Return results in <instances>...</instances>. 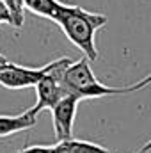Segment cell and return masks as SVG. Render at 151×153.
I'll list each match as a JSON object with an SVG mask.
<instances>
[{"label": "cell", "instance_id": "3957f363", "mask_svg": "<svg viewBox=\"0 0 151 153\" xmlns=\"http://www.w3.org/2000/svg\"><path fill=\"white\" fill-rule=\"evenodd\" d=\"M46 75H48V64L41 68H25V66L7 62L0 70V85L5 89L36 87V84Z\"/></svg>", "mask_w": 151, "mask_h": 153}, {"label": "cell", "instance_id": "8fae6325", "mask_svg": "<svg viewBox=\"0 0 151 153\" xmlns=\"http://www.w3.org/2000/svg\"><path fill=\"white\" fill-rule=\"evenodd\" d=\"M0 23H7L13 27V18H11V13L7 9V5L0 0Z\"/></svg>", "mask_w": 151, "mask_h": 153}, {"label": "cell", "instance_id": "9c48e42d", "mask_svg": "<svg viewBox=\"0 0 151 153\" xmlns=\"http://www.w3.org/2000/svg\"><path fill=\"white\" fill-rule=\"evenodd\" d=\"M5 5H7V9H9V13H11V18H13V27H16V29H20L21 25H23V22H25V2L23 0H2Z\"/></svg>", "mask_w": 151, "mask_h": 153}, {"label": "cell", "instance_id": "5bb4252c", "mask_svg": "<svg viewBox=\"0 0 151 153\" xmlns=\"http://www.w3.org/2000/svg\"><path fill=\"white\" fill-rule=\"evenodd\" d=\"M7 62H9V61H7V59H5V57H4V55L0 53V70H2V68H4V66L7 64Z\"/></svg>", "mask_w": 151, "mask_h": 153}, {"label": "cell", "instance_id": "52a82bcc", "mask_svg": "<svg viewBox=\"0 0 151 153\" xmlns=\"http://www.w3.org/2000/svg\"><path fill=\"white\" fill-rule=\"evenodd\" d=\"M53 153H110L107 148L96 144V143H89V141H80V139H66V141H59L57 144H53Z\"/></svg>", "mask_w": 151, "mask_h": 153}, {"label": "cell", "instance_id": "7a4b0ae2", "mask_svg": "<svg viewBox=\"0 0 151 153\" xmlns=\"http://www.w3.org/2000/svg\"><path fill=\"white\" fill-rule=\"evenodd\" d=\"M61 85L64 91L78 100H89V98H103V96H114V94H126L130 93L126 87H110L101 84L91 70V61L87 57H82L80 61L71 62V66L66 70L62 76Z\"/></svg>", "mask_w": 151, "mask_h": 153}, {"label": "cell", "instance_id": "4fadbf2b", "mask_svg": "<svg viewBox=\"0 0 151 153\" xmlns=\"http://www.w3.org/2000/svg\"><path fill=\"white\" fill-rule=\"evenodd\" d=\"M148 152H151V139H150V141H148V143H146V144H144V146H142V148H141L137 153H148Z\"/></svg>", "mask_w": 151, "mask_h": 153}, {"label": "cell", "instance_id": "5b68a950", "mask_svg": "<svg viewBox=\"0 0 151 153\" xmlns=\"http://www.w3.org/2000/svg\"><path fill=\"white\" fill-rule=\"evenodd\" d=\"M36 94H38V102L32 107V112L34 114H39L44 109H50L52 111V107L59 100H62L64 96H68V93L64 91V87L57 80H53L50 75L43 76L38 84H36Z\"/></svg>", "mask_w": 151, "mask_h": 153}, {"label": "cell", "instance_id": "6da1fadb", "mask_svg": "<svg viewBox=\"0 0 151 153\" xmlns=\"http://www.w3.org/2000/svg\"><path fill=\"white\" fill-rule=\"evenodd\" d=\"M107 20L109 18L105 14L89 13L78 5H68V4H61V7L53 16V22L61 27L66 38L76 48H80L84 57H87L89 61L98 59L94 38H96V32L101 27H105Z\"/></svg>", "mask_w": 151, "mask_h": 153}, {"label": "cell", "instance_id": "30bf717a", "mask_svg": "<svg viewBox=\"0 0 151 153\" xmlns=\"http://www.w3.org/2000/svg\"><path fill=\"white\" fill-rule=\"evenodd\" d=\"M16 153H53V146H41V144H36V146H29V148H23Z\"/></svg>", "mask_w": 151, "mask_h": 153}, {"label": "cell", "instance_id": "7c38bea8", "mask_svg": "<svg viewBox=\"0 0 151 153\" xmlns=\"http://www.w3.org/2000/svg\"><path fill=\"white\" fill-rule=\"evenodd\" d=\"M150 84H151V75H148L146 78L139 80L137 84H133V85H128V89H130V93H135V91H139V89H144V87H148Z\"/></svg>", "mask_w": 151, "mask_h": 153}, {"label": "cell", "instance_id": "8992f818", "mask_svg": "<svg viewBox=\"0 0 151 153\" xmlns=\"http://www.w3.org/2000/svg\"><path fill=\"white\" fill-rule=\"evenodd\" d=\"M36 123H38V114H34L32 109L18 116H0V137H9L13 134L29 130Z\"/></svg>", "mask_w": 151, "mask_h": 153}, {"label": "cell", "instance_id": "277c9868", "mask_svg": "<svg viewBox=\"0 0 151 153\" xmlns=\"http://www.w3.org/2000/svg\"><path fill=\"white\" fill-rule=\"evenodd\" d=\"M78 98L68 94L62 100H59L52 107V121H53V134L57 143L71 139L73 132V123H75L76 109H78Z\"/></svg>", "mask_w": 151, "mask_h": 153}, {"label": "cell", "instance_id": "9a60e30c", "mask_svg": "<svg viewBox=\"0 0 151 153\" xmlns=\"http://www.w3.org/2000/svg\"><path fill=\"white\" fill-rule=\"evenodd\" d=\"M23 2H25V0H23Z\"/></svg>", "mask_w": 151, "mask_h": 153}, {"label": "cell", "instance_id": "ba28073f", "mask_svg": "<svg viewBox=\"0 0 151 153\" xmlns=\"http://www.w3.org/2000/svg\"><path fill=\"white\" fill-rule=\"evenodd\" d=\"M62 2H59V0H25L27 9H30L38 16H44V18H50V20H53Z\"/></svg>", "mask_w": 151, "mask_h": 153}]
</instances>
